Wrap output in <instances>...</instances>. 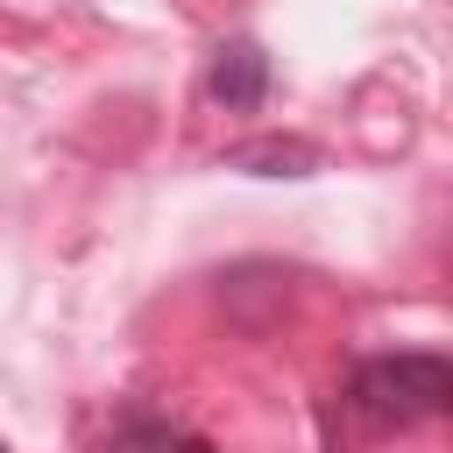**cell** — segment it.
<instances>
[{
  "instance_id": "3",
  "label": "cell",
  "mask_w": 453,
  "mask_h": 453,
  "mask_svg": "<svg viewBox=\"0 0 453 453\" xmlns=\"http://www.w3.org/2000/svg\"><path fill=\"white\" fill-rule=\"evenodd\" d=\"M226 170H248V177H311L319 170V149L297 142V134H255V142H234L226 149Z\"/></svg>"
},
{
  "instance_id": "4",
  "label": "cell",
  "mask_w": 453,
  "mask_h": 453,
  "mask_svg": "<svg viewBox=\"0 0 453 453\" xmlns=\"http://www.w3.org/2000/svg\"><path fill=\"white\" fill-rule=\"evenodd\" d=\"M163 453H219V446H205V439H163Z\"/></svg>"
},
{
  "instance_id": "1",
  "label": "cell",
  "mask_w": 453,
  "mask_h": 453,
  "mask_svg": "<svg viewBox=\"0 0 453 453\" xmlns=\"http://www.w3.org/2000/svg\"><path fill=\"white\" fill-rule=\"evenodd\" d=\"M453 403V368L439 354H375L354 368V411L382 432H411Z\"/></svg>"
},
{
  "instance_id": "2",
  "label": "cell",
  "mask_w": 453,
  "mask_h": 453,
  "mask_svg": "<svg viewBox=\"0 0 453 453\" xmlns=\"http://www.w3.org/2000/svg\"><path fill=\"white\" fill-rule=\"evenodd\" d=\"M205 85H212V99H219V106H234V113L262 106V92H269V57H262V42H248V35L219 42V50H212Z\"/></svg>"
},
{
  "instance_id": "5",
  "label": "cell",
  "mask_w": 453,
  "mask_h": 453,
  "mask_svg": "<svg viewBox=\"0 0 453 453\" xmlns=\"http://www.w3.org/2000/svg\"><path fill=\"white\" fill-rule=\"evenodd\" d=\"M0 453H7V446H0Z\"/></svg>"
}]
</instances>
